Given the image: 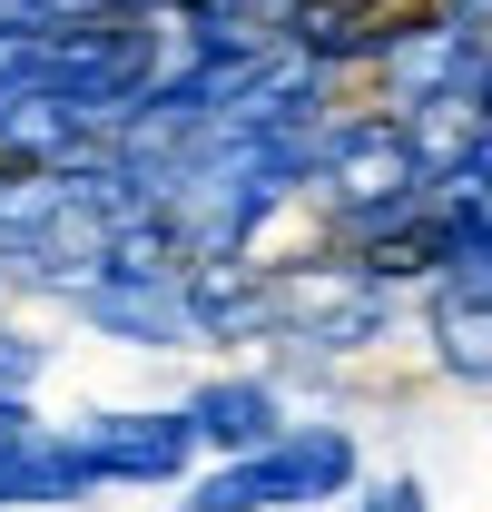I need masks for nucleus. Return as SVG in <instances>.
<instances>
[{
    "label": "nucleus",
    "instance_id": "6e6552de",
    "mask_svg": "<svg viewBox=\"0 0 492 512\" xmlns=\"http://www.w3.org/2000/svg\"><path fill=\"white\" fill-rule=\"evenodd\" d=\"M453 10H473V20H492V0H453Z\"/></svg>",
    "mask_w": 492,
    "mask_h": 512
},
{
    "label": "nucleus",
    "instance_id": "7ed1b4c3",
    "mask_svg": "<svg viewBox=\"0 0 492 512\" xmlns=\"http://www.w3.org/2000/svg\"><path fill=\"white\" fill-rule=\"evenodd\" d=\"M99 493L79 434H50L30 404H0V503H79Z\"/></svg>",
    "mask_w": 492,
    "mask_h": 512
},
{
    "label": "nucleus",
    "instance_id": "423d86ee",
    "mask_svg": "<svg viewBox=\"0 0 492 512\" xmlns=\"http://www.w3.org/2000/svg\"><path fill=\"white\" fill-rule=\"evenodd\" d=\"M30 375H40V345H30V335H0V404H20Z\"/></svg>",
    "mask_w": 492,
    "mask_h": 512
},
{
    "label": "nucleus",
    "instance_id": "0eeeda50",
    "mask_svg": "<svg viewBox=\"0 0 492 512\" xmlns=\"http://www.w3.org/2000/svg\"><path fill=\"white\" fill-rule=\"evenodd\" d=\"M374 512H424V483H414V473H394V483H374Z\"/></svg>",
    "mask_w": 492,
    "mask_h": 512
},
{
    "label": "nucleus",
    "instance_id": "f03ea898",
    "mask_svg": "<svg viewBox=\"0 0 492 512\" xmlns=\"http://www.w3.org/2000/svg\"><path fill=\"white\" fill-rule=\"evenodd\" d=\"M79 453H89L99 483H187V463L207 453V434H197L187 404L178 414H89Z\"/></svg>",
    "mask_w": 492,
    "mask_h": 512
},
{
    "label": "nucleus",
    "instance_id": "39448f33",
    "mask_svg": "<svg viewBox=\"0 0 492 512\" xmlns=\"http://www.w3.org/2000/svg\"><path fill=\"white\" fill-rule=\"evenodd\" d=\"M433 345H443V365L453 375H492V306H473V296H443L433 286Z\"/></svg>",
    "mask_w": 492,
    "mask_h": 512
},
{
    "label": "nucleus",
    "instance_id": "20e7f679",
    "mask_svg": "<svg viewBox=\"0 0 492 512\" xmlns=\"http://www.w3.org/2000/svg\"><path fill=\"white\" fill-rule=\"evenodd\" d=\"M187 414H197V434H207V453H256L286 434V404H276V384L266 375H217L187 394Z\"/></svg>",
    "mask_w": 492,
    "mask_h": 512
},
{
    "label": "nucleus",
    "instance_id": "f257e3e1",
    "mask_svg": "<svg viewBox=\"0 0 492 512\" xmlns=\"http://www.w3.org/2000/svg\"><path fill=\"white\" fill-rule=\"evenodd\" d=\"M355 473H365V453L345 424H286L276 444L256 453H227L187 512H306V503H335V493H355Z\"/></svg>",
    "mask_w": 492,
    "mask_h": 512
}]
</instances>
